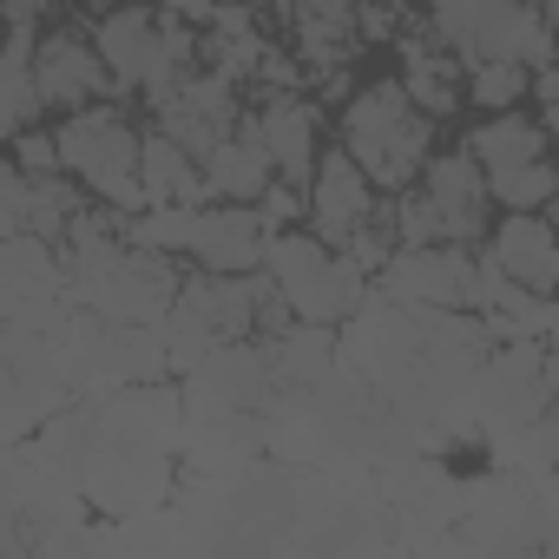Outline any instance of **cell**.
I'll use <instances>...</instances> for the list:
<instances>
[{
    "instance_id": "12",
    "label": "cell",
    "mask_w": 559,
    "mask_h": 559,
    "mask_svg": "<svg viewBox=\"0 0 559 559\" xmlns=\"http://www.w3.org/2000/svg\"><path fill=\"white\" fill-rule=\"evenodd\" d=\"M191 257L204 270H257L263 257V217L250 204H224V211H198L191 224Z\"/></svg>"
},
{
    "instance_id": "14",
    "label": "cell",
    "mask_w": 559,
    "mask_h": 559,
    "mask_svg": "<svg viewBox=\"0 0 559 559\" xmlns=\"http://www.w3.org/2000/svg\"><path fill=\"white\" fill-rule=\"evenodd\" d=\"M290 27H297V53L310 67H336L356 53V0H290Z\"/></svg>"
},
{
    "instance_id": "21",
    "label": "cell",
    "mask_w": 559,
    "mask_h": 559,
    "mask_svg": "<svg viewBox=\"0 0 559 559\" xmlns=\"http://www.w3.org/2000/svg\"><path fill=\"white\" fill-rule=\"evenodd\" d=\"M382 8H402V0H382Z\"/></svg>"
},
{
    "instance_id": "10",
    "label": "cell",
    "mask_w": 559,
    "mask_h": 559,
    "mask_svg": "<svg viewBox=\"0 0 559 559\" xmlns=\"http://www.w3.org/2000/svg\"><path fill=\"white\" fill-rule=\"evenodd\" d=\"M34 86H40L47 106H86V99H99L112 80H106L99 53H93L80 34H47V40H34Z\"/></svg>"
},
{
    "instance_id": "15",
    "label": "cell",
    "mask_w": 559,
    "mask_h": 559,
    "mask_svg": "<svg viewBox=\"0 0 559 559\" xmlns=\"http://www.w3.org/2000/svg\"><path fill=\"white\" fill-rule=\"evenodd\" d=\"M467 158L480 165V178H500L513 165H533V158H546V119H526V112L507 106L500 119H487L467 139Z\"/></svg>"
},
{
    "instance_id": "18",
    "label": "cell",
    "mask_w": 559,
    "mask_h": 559,
    "mask_svg": "<svg viewBox=\"0 0 559 559\" xmlns=\"http://www.w3.org/2000/svg\"><path fill=\"white\" fill-rule=\"evenodd\" d=\"M487 198H500L507 211H546V198H552V165H546V158L513 165V171L487 178Z\"/></svg>"
},
{
    "instance_id": "6",
    "label": "cell",
    "mask_w": 559,
    "mask_h": 559,
    "mask_svg": "<svg viewBox=\"0 0 559 559\" xmlns=\"http://www.w3.org/2000/svg\"><path fill=\"white\" fill-rule=\"evenodd\" d=\"M421 198H428V211H435V230H441V243H474L480 237V224H487V178H480V165L467 158V152H428V165H421Z\"/></svg>"
},
{
    "instance_id": "17",
    "label": "cell",
    "mask_w": 559,
    "mask_h": 559,
    "mask_svg": "<svg viewBox=\"0 0 559 559\" xmlns=\"http://www.w3.org/2000/svg\"><path fill=\"white\" fill-rule=\"evenodd\" d=\"M402 93H408L415 112L448 119V112L461 106V73H454V60H441V53H428V47H408V80H402Z\"/></svg>"
},
{
    "instance_id": "1",
    "label": "cell",
    "mask_w": 559,
    "mask_h": 559,
    "mask_svg": "<svg viewBox=\"0 0 559 559\" xmlns=\"http://www.w3.org/2000/svg\"><path fill=\"white\" fill-rule=\"evenodd\" d=\"M263 276L304 323H343L369 304V270H356L349 257H336L323 237L310 230H263Z\"/></svg>"
},
{
    "instance_id": "16",
    "label": "cell",
    "mask_w": 559,
    "mask_h": 559,
    "mask_svg": "<svg viewBox=\"0 0 559 559\" xmlns=\"http://www.w3.org/2000/svg\"><path fill=\"white\" fill-rule=\"evenodd\" d=\"M263 362H270L276 382H323L336 369V336H330V323H304L297 317V330L276 336Z\"/></svg>"
},
{
    "instance_id": "13",
    "label": "cell",
    "mask_w": 559,
    "mask_h": 559,
    "mask_svg": "<svg viewBox=\"0 0 559 559\" xmlns=\"http://www.w3.org/2000/svg\"><path fill=\"white\" fill-rule=\"evenodd\" d=\"M139 185L152 204H204V171L171 132H139Z\"/></svg>"
},
{
    "instance_id": "20",
    "label": "cell",
    "mask_w": 559,
    "mask_h": 559,
    "mask_svg": "<svg viewBox=\"0 0 559 559\" xmlns=\"http://www.w3.org/2000/svg\"><path fill=\"white\" fill-rule=\"evenodd\" d=\"M14 152H21V171H60V152H53V132H21L14 139Z\"/></svg>"
},
{
    "instance_id": "7",
    "label": "cell",
    "mask_w": 559,
    "mask_h": 559,
    "mask_svg": "<svg viewBox=\"0 0 559 559\" xmlns=\"http://www.w3.org/2000/svg\"><path fill=\"white\" fill-rule=\"evenodd\" d=\"M250 132H257L263 158L276 165V178H310L317 139H323V119H317L310 99H297V93H270L263 112H250Z\"/></svg>"
},
{
    "instance_id": "2",
    "label": "cell",
    "mask_w": 559,
    "mask_h": 559,
    "mask_svg": "<svg viewBox=\"0 0 559 559\" xmlns=\"http://www.w3.org/2000/svg\"><path fill=\"white\" fill-rule=\"evenodd\" d=\"M343 152L369 171V185L382 191H402L421 165H428V139H435V119L408 106L402 80H376L362 86L349 106H343Z\"/></svg>"
},
{
    "instance_id": "9",
    "label": "cell",
    "mask_w": 559,
    "mask_h": 559,
    "mask_svg": "<svg viewBox=\"0 0 559 559\" xmlns=\"http://www.w3.org/2000/svg\"><path fill=\"white\" fill-rule=\"evenodd\" d=\"M310 171H317L310 211H317V237H323V243H343L356 224L376 217V185H369V171H362L349 152H323Z\"/></svg>"
},
{
    "instance_id": "4",
    "label": "cell",
    "mask_w": 559,
    "mask_h": 559,
    "mask_svg": "<svg viewBox=\"0 0 559 559\" xmlns=\"http://www.w3.org/2000/svg\"><path fill=\"white\" fill-rule=\"evenodd\" d=\"M53 152H60V171L86 178L93 191L112 185V178H126V171H139V132H132V119L119 106H99V99L73 106V119L53 132Z\"/></svg>"
},
{
    "instance_id": "19",
    "label": "cell",
    "mask_w": 559,
    "mask_h": 559,
    "mask_svg": "<svg viewBox=\"0 0 559 559\" xmlns=\"http://www.w3.org/2000/svg\"><path fill=\"white\" fill-rule=\"evenodd\" d=\"M526 73H533V67H520V60H474V86H467V93H474L480 106L507 112V106H520Z\"/></svg>"
},
{
    "instance_id": "8",
    "label": "cell",
    "mask_w": 559,
    "mask_h": 559,
    "mask_svg": "<svg viewBox=\"0 0 559 559\" xmlns=\"http://www.w3.org/2000/svg\"><path fill=\"white\" fill-rule=\"evenodd\" d=\"M487 263L520 290H552L559 284V237H552L546 211H507V224L493 230Z\"/></svg>"
},
{
    "instance_id": "5",
    "label": "cell",
    "mask_w": 559,
    "mask_h": 559,
    "mask_svg": "<svg viewBox=\"0 0 559 559\" xmlns=\"http://www.w3.org/2000/svg\"><path fill=\"white\" fill-rule=\"evenodd\" d=\"M382 284L408 310H467V297H474V257L461 243H408V250H389Z\"/></svg>"
},
{
    "instance_id": "3",
    "label": "cell",
    "mask_w": 559,
    "mask_h": 559,
    "mask_svg": "<svg viewBox=\"0 0 559 559\" xmlns=\"http://www.w3.org/2000/svg\"><path fill=\"white\" fill-rule=\"evenodd\" d=\"M73 290H80V304H86L99 323H158V317L171 310V297H178V276H171L165 250L126 243V250H112L106 263L80 270Z\"/></svg>"
},
{
    "instance_id": "11",
    "label": "cell",
    "mask_w": 559,
    "mask_h": 559,
    "mask_svg": "<svg viewBox=\"0 0 559 559\" xmlns=\"http://www.w3.org/2000/svg\"><path fill=\"white\" fill-rule=\"evenodd\" d=\"M198 171H204V198H224V204H257V191L276 178V165L263 158L250 119H237V126L198 158Z\"/></svg>"
}]
</instances>
